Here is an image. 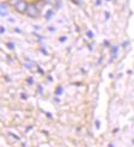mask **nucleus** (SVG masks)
<instances>
[{"instance_id":"obj_3","label":"nucleus","mask_w":134,"mask_h":147,"mask_svg":"<svg viewBox=\"0 0 134 147\" xmlns=\"http://www.w3.org/2000/svg\"><path fill=\"white\" fill-rule=\"evenodd\" d=\"M7 12H9V7H7V4L6 3H3L0 5V13H1V17H5Z\"/></svg>"},{"instance_id":"obj_17","label":"nucleus","mask_w":134,"mask_h":147,"mask_svg":"<svg viewBox=\"0 0 134 147\" xmlns=\"http://www.w3.org/2000/svg\"><path fill=\"white\" fill-rule=\"evenodd\" d=\"M133 144H134V141H133Z\"/></svg>"},{"instance_id":"obj_6","label":"nucleus","mask_w":134,"mask_h":147,"mask_svg":"<svg viewBox=\"0 0 134 147\" xmlns=\"http://www.w3.org/2000/svg\"><path fill=\"white\" fill-rule=\"evenodd\" d=\"M46 3H47V4H49V5H51V6H54L55 4H58L56 0H46Z\"/></svg>"},{"instance_id":"obj_16","label":"nucleus","mask_w":134,"mask_h":147,"mask_svg":"<svg viewBox=\"0 0 134 147\" xmlns=\"http://www.w3.org/2000/svg\"><path fill=\"white\" fill-rule=\"evenodd\" d=\"M107 1H110V0H107Z\"/></svg>"},{"instance_id":"obj_5","label":"nucleus","mask_w":134,"mask_h":147,"mask_svg":"<svg viewBox=\"0 0 134 147\" xmlns=\"http://www.w3.org/2000/svg\"><path fill=\"white\" fill-rule=\"evenodd\" d=\"M111 55H113V57H116V55H117V47L111 48Z\"/></svg>"},{"instance_id":"obj_12","label":"nucleus","mask_w":134,"mask_h":147,"mask_svg":"<svg viewBox=\"0 0 134 147\" xmlns=\"http://www.w3.org/2000/svg\"><path fill=\"white\" fill-rule=\"evenodd\" d=\"M96 127L99 128V121H96Z\"/></svg>"},{"instance_id":"obj_7","label":"nucleus","mask_w":134,"mask_h":147,"mask_svg":"<svg viewBox=\"0 0 134 147\" xmlns=\"http://www.w3.org/2000/svg\"><path fill=\"white\" fill-rule=\"evenodd\" d=\"M61 92H62V87L59 86L58 89H56V94H61Z\"/></svg>"},{"instance_id":"obj_10","label":"nucleus","mask_w":134,"mask_h":147,"mask_svg":"<svg viewBox=\"0 0 134 147\" xmlns=\"http://www.w3.org/2000/svg\"><path fill=\"white\" fill-rule=\"evenodd\" d=\"M7 46H9V48H11V49H13V48H14V45H13V43H9Z\"/></svg>"},{"instance_id":"obj_9","label":"nucleus","mask_w":134,"mask_h":147,"mask_svg":"<svg viewBox=\"0 0 134 147\" xmlns=\"http://www.w3.org/2000/svg\"><path fill=\"white\" fill-rule=\"evenodd\" d=\"M104 46H106V47H110V43H109V41H104Z\"/></svg>"},{"instance_id":"obj_2","label":"nucleus","mask_w":134,"mask_h":147,"mask_svg":"<svg viewBox=\"0 0 134 147\" xmlns=\"http://www.w3.org/2000/svg\"><path fill=\"white\" fill-rule=\"evenodd\" d=\"M28 6H29V5H28V3L25 1V0H18V3L14 5L17 12H19V13H26Z\"/></svg>"},{"instance_id":"obj_4","label":"nucleus","mask_w":134,"mask_h":147,"mask_svg":"<svg viewBox=\"0 0 134 147\" xmlns=\"http://www.w3.org/2000/svg\"><path fill=\"white\" fill-rule=\"evenodd\" d=\"M54 14V12H53V10H49L48 12H47V14H46V19H51V16Z\"/></svg>"},{"instance_id":"obj_13","label":"nucleus","mask_w":134,"mask_h":147,"mask_svg":"<svg viewBox=\"0 0 134 147\" xmlns=\"http://www.w3.org/2000/svg\"><path fill=\"white\" fill-rule=\"evenodd\" d=\"M109 16H110V13H109V12H106V18H107V19L109 18Z\"/></svg>"},{"instance_id":"obj_8","label":"nucleus","mask_w":134,"mask_h":147,"mask_svg":"<svg viewBox=\"0 0 134 147\" xmlns=\"http://www.w3.org/2000/svg\"><path fill=\"white\" fill-rule=\"evenodd\" d=\"M87 37L89 38H92L93 37V32L92 31H87Z\"/></svg>"},{"instance_id":"obj_15","label":"nucleus","mask_w":134,"mask_h":147,"mask_svg":"<svg viewBox=\"0 0 134 147\" xmlns=\"http://www.w3.org/2000/svg\"><path fill=\"white\" fill-rule=\"evenodd\" d=\"M60 41H61V42H64V41H66V37H62V38H60Z\"/></svg>"},{"instance_id":"obj_14","label":"nucleus","mask_w":134,"mask_h":147,"mask_svg":"<svg viewBox=\"0 0 134 147\" xmlns=\"http://www.w3.org/2000/svg\"><path fill=\"white\" fill-rule=\"evenodd\" d=\"M96 5L99 6V5H101V0H97V1H96Z\"/></svg>"},{"instance_id":"obj_1","label":"nucleus","mask_w":134,"mask_h":147,"mask_svg":"<svg viewBox=\"0 0 134 147\" xmlns=\"http://www.w3.org/2000/svg\"><path fill=\"white\" fill-rule=\"evenodd\" d=\"M40 13L41 11L39 10V7H37L36 5L31 4V5H29L28 6V10H26V14L30 18H39L40 17Z\"/></svg>"},{"instance_id":"obj_11","label":"nucleus","mask_w":134,"mask_h":147,"mask_svg":"<svg viewBox=\"0 0 134 147\" xmlns=\"http://www.w3.org/2000/svg\"><path fill=\"white\" fill-rule=\"evenodd\" d=\"M0 32H1V34H4V32H5V28H3V26L0 28Z\"/></svg>"}]
</instances>
